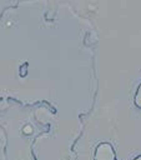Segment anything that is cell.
I'll return each mask as SVG.
<instances>
[{"label": "cell", "instance_id": "cell-1", "mask_svg": "<svg viewBox=\"0 0 141 160\" xmlns=\"http://www.w3.org/2000/svg\"><path fill=\"white\" fill-rule=\"evenodd\" d=\"M92 160H117L115 148L109 141H101L94 150Z\"/></svg>", "mask_w": 141, "mask_h": 160}, {"label": "cell", "instance_id": "cell-2", "mask_svg": "<svg viewBox=\"0 0 141 160\" xmlns=\"http://www.w3.org/2000/svg\"><path fill=\"white\" fill-rule=\"evenodd\" d=\"M134 105L137 109H141V84L137 86V89L135 91V95H134Z\"/></svg>", "mask_w": 141, "mask_h": 160}, {"label": "cell", "instance_id": "cell-3", "mask_svg": "<svg viewBox=\"0 0 141 160\" xmlns=\"http://www.w3.org/2000/svg\"><path fill=\"white\" fill-rule=\"evenodd\" d=\"M132 160H141V154H140V155H137V156H135Z\"/></svg>", "mask_w": 141, "mask_h": 160}]
</instances>
